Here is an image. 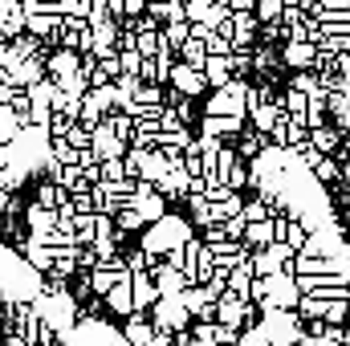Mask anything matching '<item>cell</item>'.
I'll return each mask as SVG.
<instances>
[{
	"label": "cell",
	"mask_w": 350,
	"mask_h": 346,
	"mask_svg": "<svg viewBox=\"0 0 350 346\" xmlns=\"http://www.w3.org/2000/svg\"><path fill=\"white\" fill-rule=\"evenodd\" d=\"M41 293V273L29 265V257L0 245V346H8L16 334V310L33 306Z\"/></svg>",
	"instance_id": "obj_1"
},
{
	"label": "cell",
	"mask_w": 350,
	"mask_h": 346,
	"mask_svg": "<svg viewBox=\"0 0 350 346\" xmlns=\"http://www.w3.org/2000/svg\"><path fill=\"white\" fill-rule=\"evenodd\" d=\"M196 237H191V224L187 220H179V216H163L159 224H151V232H143V253H151V257H172L179 253L183 245H191Z\"/></svg>",
	"instance_id": "obj_2"
},
{
	"label": "cell",
	"mask_w": 350,
	"mask_h": 346,
	"mask_svg": "<svg viewBox=\"0 0 350 346\" xmlns=\"http://www.w3.org/2000/svg\"><path fill=\"white\" fill-rule=\"evenodd\" d=\"M257 330L265 334L269 346H301V338L310 334V330H301V322H297L293 310H265Z\"/></svg>",
	"instance_id": "obj_3"
},
{
	"label": "cell",
	"mask_w": 350,
	"mask_h": 346,
	"mask_svg": "<svg viewBox=\"0 0 350 346\" xmlns=\"http://www.w3.org/2000/svg\"><path fill=\"white\" fill-rule=\"evenodd\" d=\"M37 314H41V322H45L49 334H62V338H66V334L74 330V297L62 293V289L41 293V297H37Z\"/></svg>",
	"instance_id": "obj_4"
},
{
	"label": "cell",
	"mask_w": 350,
	"mask_h": 346,
	"mask_svg": "<svg viewBox=\"0 0 350 346\" xmlns=\"http://www.w3.org/2000/svg\"><path fill=\"white\" fill-rule=\"evenodd\" d=\"M187 322H191V310L183 306V297H163L159 306H155V330L159 334H183L187 330Z\"/></svg>",
	"instance_id": "obj_5"
},
{
	"label": "cell",
	"mask_w": 350,
	"mask_h": 346,
	"mask_svg": "<svg viewBox=\"0 0 350 346\" xmlns=\"http://www.w3.org/2000/svg\"><path fill=\"white\" fill-rule=\"evenodd\" d=\"M155 285H159L163 297H183V293L191 289V277H187L183 269H175V265H159V269H155Z\"/></svg>",
	"instance_id": "obj_6"
},
{
	"label": "cell",
	"mask_w": 350,
	"mask_h": 346,
	"mask_svg": "<svg viewBox=\"0 0 350 346\" xmlns=\"http://www.w3.org/2000/svg\"><path fill=\"white\" fill-rule=\"evenodd\" d=\"M249 310H253V306H249L245 297H237V293H224V297L216 302V322H220V326H232V330H237V326H241V322L249 318Z\"/></svg>",
	"instance_id": "obj_7"
},
{
	"label": "cell",
	"mask_w": 350,
	"mask_h": 346,
	"mask_svg": "<svg viewBox=\"0 0 350 346\" xmlns=\"http://www.w3.org/2000/svg\"><path fill=\"white\" fill-rule=\"evenodd\" d=\"M131 285H135V314H143V310H155V306L163 302L159 285H155L147 273H135V277H131Z\"/></svg>",
	"instance_id": "obj_8"
},
{
	"label": "cell",
	"mask_w": 350,
	"mask_h": 346,
	"mask_svg": "<svg viewBox=\"0 0 350 346\" xmlns=\"http://www.w3.org/2000/svg\"><path fill=\"white\" fill-rule=\"evenodd\" d=\"M106 306H110L114 314H122V318H135V285H131V281H118V285L106 293Z\"/></svg>",
	"instance_id": "obj_9"
},
{
	"label": "cell",
	"mask_w": 350,
	"mask_h": 346,
	"mask_svg": "<svg viewBox=\"0 0 350 346\" xmlns=\"http://www.w3.org/2000/svg\"><path fill=\"white\" fill-rule=\"evenodd\" d=\"M122 334H126V343H131V346H151L155 338H159L155 322H143L139 314H135V318H126V330H122Z\"/></svg>",
	"instance_id": "obj_10"
},
{
	"label": "cell",
	"mask_w": 350,
	"mask_h": 346,
	"mask_svg": "<svg viewBox=\"0 0 350 346\" xmlns=\"http://www.w3.org/2000/svg\"><path fill=\"white\" fill-rule=\"evenodd\" d=\"M347 318H350V293H338V297H330L322 326H330V330H342V322H347Z\"/></svg>",
	"instance_id": "obj_11"
},
{
	"label": "cell",
	"mask_w": 350,
	"mask_h": 346,
	"mask_svg": "<svg viewBox=\"0 0 350 346\" xmlns=\"http://www.w3.org/2000/svg\"><path fill=\"white\" fill-rule=\"evenodd\" d=\"M62 204V191L57 187H41V208H57Z\"/></svg>",
	"instance_id": "obj_12"
},
{
	"label": "cell",
	"mask_w": 350,
	"mask_h": 346,
	"mask_svg": "<svg viewBox=\"0 0 350 346\" xmlns=\"http://www.w3.org/2000/svg\"><path fill=\"white\" fill-rule=\"evenodd\" d=\"M301 346H342V343H338V338H326V334H306Z\"/></svg>",
	"instance_id": "obj_13"
},
{
	"label": "cell",
	"mask_w": 350,
	"mask_h": 346,
	"mask_svg": "<svg viewBox=\"0 0 350 346\" xmlns=\"http://www.w3.org/2000/svg\"><path fill=\"white\" fill-rule=\"evenodd\" d=\"M139 224H143V216H139L135 208H126V212H122V228H139Z\"/></svg>",
	"instance_id": "obj_14"
}]
</instances>
